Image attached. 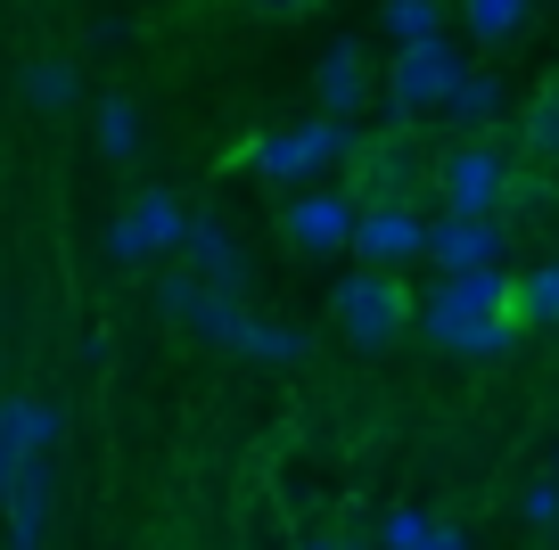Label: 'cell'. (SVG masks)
Here are the masks:
<instances>
[{"instance_id": "obj_16", "label": "cell", "mask_w": 559, "mask_h": 550, "mask_svg": "<svg viewBox=\"0 0 559 550\" xmlns=\"http://www.w3.org/2000/svg\"><path fill=\"white\" fill-rule=\"evenodd\" d=\"M502 107H510L502 74H493V67H461L453 99H444V123H453V132H493V123H502Z\"/></svg>"}, {"instance_id": "obj_4", "label": "cell", "mask_w": 559, "mask_h": 550, "mask_svg": "<svg viewBox=\"0 0 559 550\" xmlns=\"http://www.w3.org/2000/svg\"><path fill=\"white\" fill-rule=\"evenodd\" d=\"M510 172H519V148H502L493 132H461L453 148L437 156V206L444 214H502L510 198Z\"/></svg>"}, {"instance_id": "obj_6", "label": "cell", "mask_w": 559, "mask_h": 550, "mask_svg": "<svg viewBox=\"0 0 559 550\" xmlns=\"http://www.w3.org/2000/svg\"><path fill=\"white\" fill-rule=\"evenodd\" d=\"M157 312L174 328H190L198 345H223V354H239V337H247V296H230V288H206L198 272H165L157 279Z\"/></svg>"}, {"instance_id": "obj_17", "label": "cell", "mask_w": 559, "mask_h": 550, "mask_svg": "<svg viewBox=\"0 0 559 550\" xmlns=\"http://www.w3.org/2000/svg\"><path fill=\"white\" fill-rule=\"evenodd\" d=\"M379 542L386 550H469V526H453V517H437V510H386Z\"/></svg>"}, {"instance_id": "obj_5", "label": "cell", "mask_w": 559, "mask_h": 550, "mask_svg": "<svg viewBox=\"0 0 559 550\" xmlns=\"http://www.w3.org/2000/svg\"><path fill=\"white\" fill-rule=\"evenodd\" d=\"M330 312H337V328H346V345L386 354V345L412 328V288H403L395 272H379V263H354V272L330 288Z\"/></svg>"}, {"instance_id": "obj_25", "label": "cell", "mask_w": 559, "mask_h": 550, "mask_svg": "<svg viewBox=\"0 0 559 550\" xmlns=\"http://www.w3.org/2000/svg\"><path fill=\"white\" fill-rule=\"evenodd\" d=\"M519 517H526L535 534H559V477H551V468H543V477L519 493Z\"/></svg>"}, {"instance_id": "obj_27", "label": "cell", "mask_w": 559, "mask_h": 550, "mask_svg": "<svg viewBox=\"0 0 559 550\" xmlns=\"http://www.w3.org/2000/svg\"><path fill=\"white\" fill-rule=\"evenodd\" d=\"M297 550H354V542H330V534H321V542H297Z\"/></svg>"}, {"instance_id": "obj_15", "label": "cell", "mask_w": 559, "mask_h": 550, "mask_svg": "<svg viewBox=\"0 0 559 550\" xmlns=\"http://www.w3.org/2000/svg\"><path fill=\"white\" fill-rule=\"evenodd\" d=\"M313 99H321V116H354V123H362V107L379 99V67H370L362 41H330V50H321Z\"/></svg>"}, {"instance_id": "obj_7", "label": "cell", "mask_w": 559, "mask_h": 550, "mask_svg": "<svg viewBox=\"0 0 559 550\" xmlns=\"http://www.w3.org/2000/svg\"><path fill=\"white\" fill-rule=\"evenodd\" d=\"M437 172V156L419 148V132H403V123H386V132H362V156H354V198H412L419 206V181Z\"/></svg>"}, {"instance_id": "obj_24", "label": "cell", "mask_w": 559, "mask_h": 550, "mask_svg": "<svg viewBox=\"0 0 559 550\" xmlns=\"http://www.w3.org/2000/svg\"><path fill=\"white\" fill-rule=\"evenodd\" d=\"M461 25L477 41H519L526 34V0H461Z\"/></svg>"}, {"instance_id": "obj_10", "label": "cell", "mask_w": 559, "mask_h": 550, "mask_svg": "<svg viewBox=\"0 0 559 550\" xmlns=\"http://www.w3.org/2000/svg\"><path fill=\"white\" fill-rule=\"evenodd\" d=\"M354 263H379V272L428 263V214L412 198H370L362 223H354Z\"/></svg>"}, {"instance_id": "obj_26", "label": "cell", "mask_w": 559, "mask_h": 550, "mask_svg": "<svg viewBox=\"0 0 559 550\" xmlns=\"http://www.w3.org/2000/svg\"><path fill=\"white\" fill-rule=\"evenodd\" d=\"M239 9H255V17H313L321 0H239Z\"/></svg>"}, {"instance_id": "obj_13", "label": "cell", "mask_w": 559, "mask_h": 550, "mask_svg": "<svg viewBox=\"0 0 559 550\" xmlns=\"http://www.w3.org/2000/svg\"><path fill=\"white\" fill-rule=\"evenodd\" d=\"M50 501H58L50 461H34L25 477L0 485V550H50Z\"/></svg>"}, {"instance_id": "obj_29", "label": "cell", "mask_w": 559, "mask_h": 550, "mask_svg": "<svg viewBox=\"0 0 559 550\" xmlns=\"http://www.w3.org/2000/svg\"><path fill=\"white\" fill-rule=\"evenodd\" d=\"M0 370H9V354H0Z\"/></svg>"}, {"instance_id": "obj_2", "label": "cell", "mask_w": 559, "mask_h": 550, "mask_svg": "<svg viewBox=\"0 0 559 550\" xmlns=\"http://www.w3.org/2000/svg\"><path fill=\"white\" fill-rule=\"evenodd\" d=\"M362 156V123L354 116H305V123H272V132H255L239 148V165L255 172V181H272V190H305V181H321V172L354 165Z\"/></svg>"}, {"instance_id": "obj_20", "label": "cell", "mask_w": 559, "mask_h": 550, "mask_svg": "<svg viewBox=\"0 0 559 550\" xmlns=\"http://www.w3.org/2000/svg\"><path fill=\"white\" fill-rule=\"evenodd\" d=\"M17 91H25V107H34V116H67V107L83 99V74H74L67 58H34V67L17 74Z\"/></svg>"}, {"instance_id": "obj_22", "label": "cell", "mask_w": 559, "mask_h": 550, "mask_svg": "<svg viewBox=\"0 0 559 550\" xmlns=\"http://www.w3.org/2000/svg\"><path fill=\"white\" fill-rule=\"evenodd\" d=\"M510 288H519V321H526V328H559V255L510 272Z\"/></svg>"}, {"instance_id": "obj_28", "label": "cell", "mask_w": 559, "mask_h": 550, "mask_svg": "<svg viewBox=\"0 0 559 550\" xmlns=\"http://www.w3.org/2000/svg\"><path fill=\"white\" fill-rule=\"evenodd\" d=\"M551 477H559V444H551Z\"/></svg>"}, {"instance_id": "obj_1", "label": "cell", "mask_w": 559, "mask_h": 550, "mask_svg": "<svg viewBox=\"0 0 559 550\" xmlns=\"http://www.w3.org/2000/svg\"><path fill=\"white\" fill-rule=\"evenodd\" d=\"M519 288L510 272H437V288L419 296V337L453 361H502L519 345Z\"/></svg>"}, {"instance_id": "obj_18", "label": "cell", "mask_w": 559, "mask_h": 550, "mask_svg": "<svg viewBox=\"0 0 559 550\" xmlns=\"http://www.w3.org/2000/svg\"><path fill=\"white\" fill-rule=\"evenodd\" d=\"M551 214H559V172H551V165H526V156H519L510 198H502V223H510V230H535V223H551Z\"/></svg>"}, {"instance_id": "obj_14", "label": "cell", "mask_w": 559, "mask_h": 550, "mask_svg": "<svg viewBox=\"0 0 559 550\" xmlns=\"http://www.w3.org/2000/svg\"><path fill=\"white\" fill-rule=\"evenodd\" d=\"M181 272H198L206 288H230V296H247L255 263H247L239 230H230L223 214H190V239H181Z\"/></svg>"}, {"instance_id": "obj_19", "label": "cell", "mask_w": 559, "mask_h": 550, "mask_svg": "<svg viewBox=\"0 0 559 550\" xmlns=\"http://www.w3.org/2000/svg\"><path fill=\"white\" fill-rule=\"evenodd\" d=\"M91 132H99V156H107V165H132L140 140H148V123H140V107L123 99V91H107V99L91 107Z\"/></svg>"}, {"instance_id": "obj_3", "label": "cell", "mask_w": 559, "mask_h": 550, "mask_svg": "<svg viewBox=\"0 0 559 550\" xmlns=\"http://www.w3.org/2000/svg\"><path fill=\"white\" fill-rule=\"evenodd\" d=\"M453 83H461V50H453V41H444V34H437V41H412V50L386 58V74H379V107H386V123L419 132L428 116H444Z\"/></svg>"}, {"instance_id": "obj_12", "label": "cell", "mask_w": 559, "mask_h": 550, "mask_svg": "<svg viewBox=\"0 0 559 550\" xmlns=\"http://www.w3.org/2000/svg\"><path fill=\"white\" fill-rule=\"evenodd\" d=\"M58 435H67L58 403H41V395H0V485L25 477L34 461H50Z\"/></svg>"}, {"instance_id": "obj_9", "label": "cell", "mask_w": 559, "mask_h": 550, "mask_svg": "<svg viewBox=\"0 0 559 550\" xmlns=\"http://www.w3.org/2000/svg\"><path fill=\"white\" fill-rule=\"evenodd\" d=\"M354 223H362V198L354 190H288V206H280V239L297 247V255L354 247Z\"/></svg>"}, {"instance_id": "obj_11", "label": "cell", "mask_w": 559, "mask_h": 550, "mask_svg": "<svg viewBox=\"0 0 559 550\" xmlns=\"http://www.w3.org/2000/svg\"><path fill=\"white\" fill-rule=\"evenodd\" d=\"M519 230L502 214H428V272H493Z\"/></svg>"}, {"instance_id": "obj_8", "label": "cell", "mask_w": 559, "mask_h": 550, "mask_svg": "<svg viewBox=\"0 0 559 550\" xmlns=\"http://www.w3.org/2000/svg\"><path fill=\"white\" fill-rule=\"evenodd\" d=\"M181 239H190V206H181L174 190H140L132 206L107 223V255H116V263H157V255H181Z\"/></svg>"}, {"instance_id": "obj_23", "label": "cell", "mask_w": 559, "mask_h": 550, "mask_svg": "<svg viewBox=\"0 0 559 550\" xmlns=\"http://www.w3.org/2000/svg\"><path fill=\"white\" fill-rule=\"evenodd\" d=\"M379 34L395 41V50L437 41V34H444V0H386V9H379Z\"/></svg>"}, {"instance_id": "obj_21", "label": "cell", "mask_w": 559, "mask_h": 550, "mask_svg": "<svg viewBox=\"0 0 559 550\" xmlns=\"http://www.w3.org/2000/svg\"><path fill=\"white\" fill-rule=\"evenodd\" d=\"M519 156L559 172V83H543L535 99H526V116H519Z\"/></svg>"}]
</instances>
